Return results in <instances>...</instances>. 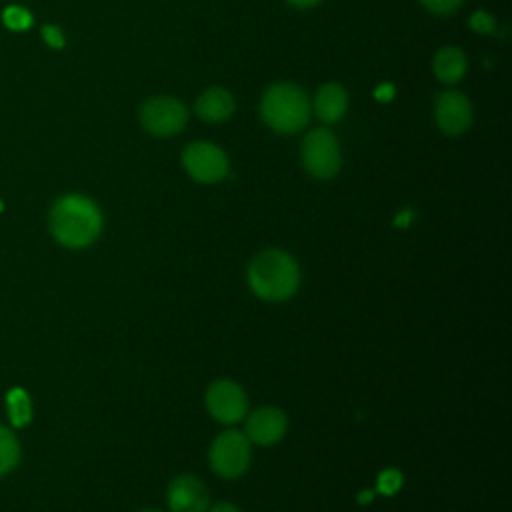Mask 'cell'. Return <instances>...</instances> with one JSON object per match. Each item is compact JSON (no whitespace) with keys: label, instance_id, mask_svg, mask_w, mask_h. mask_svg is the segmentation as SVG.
<instances>
[{"label":"cell","instance_id":"cell-14","mask_svg":"<svg viewBox=\"0 0 512 512\" xmlns=\"http://www.w3.org/2000/svg\"><path fill=\"white\" fill-rule=\"evenodd\" d=\"M466 72V56L456 46H444L434 56V74L440 82L456 84Z\"/></svg>","mask_w":512,"mask_h":512},{"label":"cell","instance_id":"cell-5","mask_svg":"<svg viewBox=\"0 0 512 512\" xmlns=\"http://www.w3.org/2000/svg\"><path fill=\"white\" fill-rule=\"evenodd\" d=\"M208 460L218 476L238 478L250 464V440L238 430H226L212 442Z\"/></svg>","mask_w":512,"mask_h":512},{"label":"cell","instance_id":"cell-23","mask_svg":"<svg viewBox=\"0 0 512 512\" xmlns=\"http://www.w3.org/2000/svg\"><path fill=\"white\" fill-rule=\"evenodd\" d=\"M142 512H158V510H142Z\"/></svg>","mask_w":512,"mask_h":512},{"label":"cell","instance_id":"cell-10","mask_svg":"<svg viewBox=\"0 0 512 512\" xmlns=\"http://www.w3.org/2000/svg\"><path fill=\"white\" fill-rule=\"evenodd\" d=\"M172 512H206L210 496L206 486L192 474L176 476L166 492Z\"/></svg>","mask_w":512,"mask_h":512},{"label":"cell","instance_id":"cell-7","mask_svg":"<svg viewBox=\"0 0 512 512\" xmlns=\"http://www.w3.org/2000/svg\"><path fill=\"white\" fill-rule=\"evenodd\" d=\"M206 410L222 424H236L246 416L248 398L232 380H216L206 390Z\"/></svg>","mask_w":512,"mask_h":512},{"label":"cell","instance_id":"cell-8","mask_svg":"<svg viewBox=\"0 0 512 512\" xmlns=\"http://www.w3.org/2000/svg\"><path fill=\"white\" fill-rule=\"evenodd\" d=\"M182 164L186 172L204 184L222 180L228 174V158L224 150L210 142H194L182 154Z\"/></svg>","mask_w":512,"mask_h":512},{"label":"cell","instance_id":"cell-9","mask_svg":"<svg viewBox=\"0 0 512 512\" xmlns=\"http://www.w3.org/2000/svg\"><path fill=\"white\" fill-rule=\"evenodd\" d=\"M436 122L438 128L448 136L466 132L472 124V106L462 92H442L436 98Z\"/></svg>","mask_w":512,"mask_h":512},{"label":"cell","instance_id":"cell-12","mask_svg":"<svg viewBox=\"0 0 512 512\" xmlns=\"http://www.w3.org/2000/svg\"><path fill=\"white\" fill-rule=\"evenodd\" d=\"M346 108H348V94L336 82L324 84L314 98V112L326 124L340 120L344 116Z\"/></svg>","mask_w":512,"mask_h":512},{"label":"cell","instance_id":"cell-3","mask_svg":"<svg viewBox=\"0 0 512 512\" xmlns=\"http://www.w3.org/2000/svg\"><path fill=\"white\" fill-rule=\"evenodd\" d=\"M260 114L264 122L280 134H292L304 128L310 120V102L294 84L282 82L270 86L260 104Z\"/></svg>","mask_w":512,"mask_h":512},{"label":"cell","instance_id":"cell-18","mask_svg":"<svg viewBox=\"0 0 512 512\" xmlns=\"http://www.w3.org/2000/svg\"><path fill=\"white\" fill-rule=\"evenodd\" d=\"M434 14H452L460 8L462 0H420Z\"/></svg>","mask_w":512,"mask_h":512},{"label":"cell","instance_id":"cell-16","mask_svg":"<svg viewBox=\"0 0 512 512\" xmlns=\"http://www.w3.org/2000/svg\"><path fill=\"white\" fill-rule=\"evenodd\" d=\"M6 402H8L10 420H12L16 426L28 424L32 410H30V398L26 396V392L20 390V388H14V390L8 394Z\"/></svg>","mask_w":512,"mask_h":512},{"label":"cell","instance_id":"cell-11","mask_svg":"<svg viewBox=\"0 0 512 512\" xmlns=\"http://www.w3.org/2000/svg\"><path fill=\"white\" fill-rule=\"evenodd\" d=\"M288 420L282 410L274 406H262L254 410L246 420V438L258 446H272L286 434Z\"/></svg>","mask_w":512,"mask_h":512},{"label":"cell","instance_id":"cell-22","mask_svg":"<svg viewBox=\"0 0 512 512\" xmlns=\"http://www.w3.org/2000/svg\"><path fill=\"white\" fill-rule=\"evenodd\" d=\"M290 4H294V6H298V8H308V6H314V4H318L320 0H288Z\"/></svg>","mask_w":512,"mask_h":512},{"label":"cell","instance_id":"cell-1","mask_svg":"<svg viewBox=\"0 0 512 512\" xmlns=\"http://www.w3.org/2000/svg\"><path fill=\"white\" fill-rule=\"evenodd\" d=\"M50 230L62 246L86 248L102 230V214L90 198L68 194L52 206Z\"/></svg>","mask_w":512,"mask_h":512},{"label":"cell","instance_id":"cell-17","mask_svg":"<svg viewBox=\"0 0 512 512\" xmlns=\"http://www.w3.org/2000/svg\"><path fill=\"white\" fill-rule=\"evenodd\" d=\"M4 24L12 30H24L32 24V16L20 6H10L4 10Z\"/></svg>","mask_w":512,"mask_h":512},{"label":"cell","instance_id":"cell-21","mask_svg":"<svg viewBox=\"0 0 512 512\" xmlns=\"http://www.w3.org/2000/svg\"><path fill=\"white\" fill-rule=\"evenodd\" d=\"M206 512H240L234 504H230V502H218V504H214L210 510H206Z\"/></svg>","mask_w":512,"mask_h":512},{"label":"cell","instance_id":"cell-2","mask_svg":"<svg viewBox=\"0 0 512 512\" xmlns=\"http://www.w3.org/2000/svg\"><path fill=\"white\" fill-rule=\"evenodd\" d=\"M300 282L296 260L276 248L264 250L248 266V284L252 292L268 302L288 300Z\"/></svg>","mask_w":512,"mask_h":512},{"label":"cell","instance_id":"cell-19","mask_svg":"<svg viewBox=\"0 0 512 512\" xmlns=\"http://www.w3.org/2000/svg\"><path fill=\"white\" fill-rule=\"evenodd\" d=\"M470 24H472V28L478 30V32H492L494 26H496V24H494V18H492L490 14H486V12H476V14L472 16Z\"/></svg>","mask_w":512,"mask_h":512},{"label":"cell","instance_id":"cell-6","mask_svg":"<svg viewBox=\"0 0 512 512\" xmlns=\"http://www.w3.org/2000/svg\"><path fill=\"white\" fill-rule=\"evenodd\" d=\"M188 120L186 106L170 96H154L140 108V122L144 130L154 136L178 134Z\"/></svg>","mask_w":512,"mask_h":512},{"label":"cell","instance_id":"cell-4","mask_svg":"<svg viewBox=\"0 0 512 512\" xmlns=\"http://www.w3.org/2000/svg\"><path fill=\"white\" fill-rule=\"evenodd\" d=\"M302 164L314 178L326 180L340 170V146L328 128H316L302 140Z\"/></svg>","mask_w":512,"mask_h":512},{"label":"cell","instance_id":"cell-20","mask_svg":"<svg viewBox=\"0 0 512 512\" xmlns=\"http://www.w3.org/2000/svg\"><path fill=\"white\" fill-rule=\"evenodd\" d=\"M42 36H44V40H46L52 48H60V46L64 44V38H62L60 30L54 28V26H44V28H42Z\"/></svg>","mask_w":512,"mask_h":512},{"label":"cell","instance_id":"cell-15","mask_svg":"<svg viewBox=\"0 0 512 512\" xmlns=\"http://www.w3.org/2000/svg\"><path fill=\"white\" fill-rule=\"evenodd\" d=\"M18 460H20V446L16 436L8 428L0 426V476L14 470Z\"/></svg>","mask_w":512,"mask_h":512},{"label":"cell","instance_id":"cell-13","mask_svg":"<svg viewBox=\"0 0 512 512\" xmlns=\"http://www.w3.org/2000/svg\"><path fill=\"white\" fill-rule=\"evenodd\" d=\"M234 112V100L224 88H208L196 100V114L206 122H222Z\"/></svg>","mask_w":512,"mask_h":512}]
</instances>
